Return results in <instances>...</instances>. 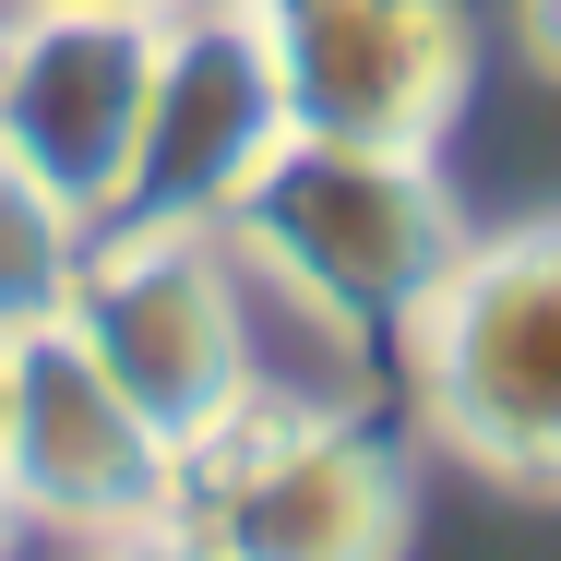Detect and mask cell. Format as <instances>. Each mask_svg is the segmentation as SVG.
Returning <instances> with one entry per match:
<instances>
[{"instance_id":"cell-1","label":"cell","mask_w":561,"mask_h":561,"mask_svg":"<svg viewBox=\"0 0 561 561\" xmlns=\"http://www.w3.org/2000/svg\"><path fill=\"white\" fill-rule=\"evenodd\" d=\"M227 263H263L299 311H323L346 335H407L431 311V287L466 251L443 168L419 144H335V131H287L239 204H227Z\"/></svg>"},{"instance_id":"cell-2","label":"cell","mask_w":561,"mask_h":561,"mask_svg":"<svg viewBox=\"0 0 561 561\" xmlns=\"http://www.w3.org/2000/svg\"><path fill=\"white\" fill-rule=\"evenodd\" d=\"M407 394L443 454L561 502V216L454 251L431 311L407 323Z\"/></svg>"},{"instance_id":"cell-3","label":"cell","mask_w":561,"mask_h":561,"mask_svg":"<svg viewBox=\"0 0 561 561\" xmlns=\"http://www.w3.org/2000/svg\"><path fill=\"white\" fill-rule=\"evenodd\" d=\"M60 323L180 454H204L251 407V323L216 227H84Z\"/></svg>"},{"instance_id":"cell-4","label":"cell","mask_w":561,"mask_h":561,"mask_svg":"<svg viewBox=\"0 0 561 561\" xmlns=\"http://www.w3.org/2000/svg\"><path fill=\"white\" fill-rule=\"evenodd\" d=\"M180 514L227 561H394L407 466L346 419H263V394L204 454H180Z\"/></svg>"},{"instance_id":"cell-5","label":"cell","mask_w":561,"mask_h":561,"mask_svg":"<svg viewBox=\"0 0 561 561\" xmlns=\"http://www.w3.org/2000/svg\"><path fill=\"white\" fill-rule=\"evenodd\" d=\"M156 0H24L0 24V131L12 168L72 204L84 227H108L131 144H144V96H156Z\"/></svg>"},{"instance_id":"cell-6","label":"cell","mask_w":561,"mask_h":561,"mask_svg":"<svg viewBox=\"0 0 561 561\" xmlns=\"http://www.w3.org/2000/svg\"><path fill=\"white\" fill-rule=\"evenodd\" d=\"M0 490L12 514L72 526V538L180 514V443L96 370V346L60 311L0 335Z\"/></svg>"},{"instance_id":"cell-7","label":"cell","mask_w":561,"mask_h":561,"mask_svg":"<svg viewBox=\"0 0 561 561\" xmlns=\"http://www.w3.org/2000/svg\"><path fill=\"white\" fill-rule=\"evenodd\" d=\"M275 144H287V84H275L263 12L251 0H168L144 144H131V180H119L108 227H227L239 180Z\"/></svg>"},{"instance_id":"cell-8","label":"cell","mask_w":561,"mask_h":561,"mask_svg":"<svg viewBox=\"0 0 561 561\" xmlns=\"http://www.w3.org/2000/svg\"><path fill=\"white\" fill-rule=\"evenodd\" d=\"M263 36H275L287 131L443 156V131L478 96V12L466 0H275Z\"/></svg>"},{"instance_id":"cell-9","label":"cell","mask_w":561,"mask_h":561,"mask_svg":"<svg viewBox=\"0 0 561 561\" xmlns=\"http://www.w3.org/2000/svg\"><path fill=\"white\" fill-rule=\"evenodd\" d=\"M72 263H84V216L48 204L24 168H0V335L48 323L72 299Z\"/></svg>"},{"instance_id":"cell-10","label":"cell","mask_w":561,"mask_h":561,"mask_svg":"<svg viewBox=\"0 0 561 561\" xmlns=\"http://www.w3.org/2000/svg\"><path fill=\"white\" fill-rule=\"evenodd\" d=\"M84 561H227V550L192 526V514H144V526H108Z\"/></svg>"},{"instance_id":"cell-11","label":"cell","mask_w":561,"mask_h":561,"mask_svg":"<svg viewBox=\"0 0 561 561\" xmlns=\"http://www.w3.org/2000/svg\"><path fill=\"white\" fill-rule=\"evenodd\" d=\"M514 60L538 84H561V0H514Z\"/></svg>"},{"instance_id":"cell-12","label":"cell","mask_w":561,"mask_h":561,"mask_svg":"<svg viewBox=\"0 0 561 561\" xmlns=\"http://www.w3.org/2000/svg\"><path fill=\"white\" fill-rule=\"evenodd\" d=\"M12 526H24V514H12V490H0V550H12Z\"/></svg>"},{"instance_id":"cell-13","label":"cell","mask_w":561,"mask_h":561,"mask_svg":"<svg viewBox=\"0 0 561 561\" xmlns=\"http://www.w3.org/2000/svg\"><path fill=\"white\" fill-rule=\"evenodd\" d=\"M0 168H12V131H0Z\"/></svg>"},{"instance_id":"cell-14","label":"cell","mask_w":561,"mask_h":561,"mask_svg":"<svg viewBox=\"0 0 561 561\" xmlns=\"http://www.w3.org/2000/svg\"><path fill=\"white\" fill-rule=\"evenodd\" d=\"M251 12H275V0H251Z\"/></svg>"},{"instance_id":"cell-15","label":"cell","mask_w":561,"mask_h":561,"mask_svg":"<svg viewBox=\"0 0 561 561\" xmlns=\"http://www.w3.org/2000/svg\"><path fill=\"white\" fill-rule=\"evenodd\" d=\"M156 12H168V0H156Z\"/></svg>"}]
</instances>
